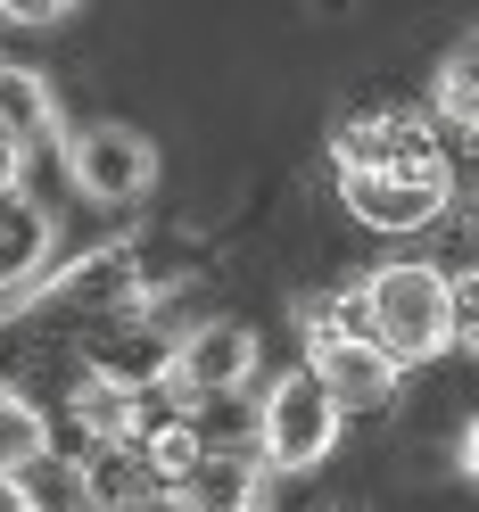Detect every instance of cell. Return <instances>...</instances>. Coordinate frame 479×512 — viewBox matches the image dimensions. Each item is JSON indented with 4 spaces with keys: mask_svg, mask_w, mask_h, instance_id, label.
<instances>
[{
    "mask_svg": "<svg viewBox=\"0 0 479 512\" xmlns=\"http://www.w3.org/2000/svg\"><path fill=\"white\" fill-rule=\"evenodd\" d=\"M215 455V438H207V422L199 413H166L149 438H141V463H149V479H157V496H174L190 471H199Z\"/></svg>",
    "mask_w": 479,
    "mask_h": 512,
    "instance_id": "13",
    "label": "cell"
},
{
    "mask_svg": "<svg viewBox=\"0 0 479 512\" xmlns=\"http://www.w3.org/2000/svg\"><path fill=\"white\" fill-rule=\"evenodd\" d=\"M0 314H9V306H0Z\"/></svg>",
    "mask_w": 479,
    "mask_h": 512,
    "instance_id": "23",
    "label": "cell"
},
{
    "mask_svg": "<svg viewBox=\"0 0 479 512\" xmlns=\"http://www.w3.org/2000/svg\"><path fill=\"white\" fill-rule=\"evenodd\" d=\"M455 463H463V479L479 488V413H471V422H463V438H455Z\"/></svg>",
    "mask_w": 479,
    "mask_h": 512,
    "instance_id": "18",
    "label": "cell"
},
{
    "mask_svg": "<svg viewBox=\"0 0 479 512\" xmlns=\"http://www.w3.org/2000/svg\"><path fill=\"white\" fill-rule=\"evenodd\" d=\"M298 339H306V372L339 397V413H389L405 372L380 356V339L364 331V306H356V281L331 298H306L298 306Z\"/></svg>",
    "mask_w": 479,
    "mask_h": 512,
    "instance_id": "2",
    "label": "cell"
},
{
    "mask_svg": "<svg viewBox=\"0 0 479 512\" xmlns=\"http://www.w3.org/2000/svg\"><path fill=\"white\" fill-rule=\"evenodd\" d=\"M339 438H347V413L306 364L265 380V397H257V463L273 479H314L339 455Z\"/></svg>",
    "mask_w": 479,
    "mask_h": 512,
    "instance_id": "3",
    "label": "cell"
},
{
    "mask_svg": "<svg viewBox=\"0 0 479 512\" xmlns=\"http://www.w3.org/2000/svg\"><path fill=\"white\" fill-rule=\"evenodd\" d=\"M438 141V116L430 108H356L331 124V174H372V166H405V157H430Z\"/></svg>",
    "mask_w": 479,
    "mask_h": 512,
    "instance_id": "7",
    "label": "cell"
},
{
    "mask_svg": "<svg viewBox=\"0 0 479 512\" xmlns=\"http://www.w3.org/2000/svg\"><path fill=\"white\" fill-rule=\"evenodd\" d=\"M67 0H0V25H58Z\"/></svg>",
    "mask_w": 479,
    "mask_h": 512,
    "instance_id": "16",
    "label": "cell"
},
{
    "mask_svg": "<svg viewBox=\"0 0 479 512\" xmlns=\"http://www.w3.org/2000/svg\"><path fill=\"white\" fill-rule=\"evenodd\" d=\"M446 281H455V347H479V256L455 265Z\"/></svg>",
    "mask_w": 479,
    "mask_h": 512,
    "instance_id": "15",
    "label": "cell"
},
{
    "mask_svg": "<svg viewBox=\"0 0 479 512\" xmlns=\"http://www.w3.org/2000/svg\"><path fill=\"white\" fill-rule=\"evenodd\" d=\"M0 124L42 149V141H67V108H58V83L42 67H25V58H0Z\"/></svg>",
    "mask_w": 479,
    "mask_h": 512,
    "instance_id": "10",
    "label": "cell"
},
{
    "mask_svg": "<svg viewBox=\"0 0 479 512\" xmlns=\"http://www.w3.org/2000/svg\"><path fill=\"white\" fill-rule=\"evenodd\" d=\"M149 512H166V504H149Z\"/></svg>",
    "mask_w": 479,
    "mask_h": 512,
    "instance_id": "22",
    "label": "cell"
},
{
    "mask_svg": "<svg viewBox=\"0 0 479 512\" xmlns=\"http://www.w3.org/2000/svg\"><path fill=\"white\" fill-rule=\"evenodd\" d=\"M265 496H273V471L257 463V446H215L166 504H190V512H265Z\"/></svg>",
    "mask_w": 479,
    "mask_h": 512,
    "instance_id": "9",
    "label": "cell"
},
{
    "mask_svg": "<svg viewBox=\"0 0 479 512\" xmlns=\"http://www.w3.org/2000/svg\"><path fill=\"white\" fill-rule=\"evenodd\" d=\"M83 479H91V512H149L166 504L141 463V446H83Z\"/></svg>",
    "mask_w": 479,
    "mask_h": 512,
    "instance_id": "12",
    "label": "cell"
},
{
    "mask_svg": "<svg viewBox=\"0 0 479 512\" xmlns=\"http://www.w3.org/2000/svg\"><path fill=\"white\" fill-rule=\"evenodd\" d=\"M471 240H479V199H471Z\"/></svg>",
    "mask_w": 479,
    "mask_h": 512,
    "instance_id": "19",
    "label": "cell"
},
{
    "mask_svg": "<svg viewBox=\"0 0 479 512\" xmlns=\"http://www.w3.org/2000/svg\"><path fill=\"white\" fill-rule=\"evenodd\" d=\"M356 306H364V331L380 339V356L397 372L455 356V281L430 256H389V265L356 273Z\"/></svg>",
    "mask_w": 479,
    "mask_h": 512,
    "instance_id": "1",
    "label": "cell"
},
{
    "mask_svg": "<svg viewBox=\"0 0 479 512\" xmlns=\"http://www.w3.org/2000/svg\"><path fill=\"white\" fill-rule=\"evenodd\" d=\"M265 364V347H257V323H240V314H207V323H190L174 331L166 347V389L182 413H199V405H223V397H240L248 380H257Z\"/></svg>",
    "mask_w": 479,
    "mask_h": 512,
    "instance_id": "5",
    "label": "cell"
},
{
    "mask_svg": "<svg viewBox=\"0 0 479 512\" xmlns=\"http://www.w3.org/2000/svg\"><path fill=\"white\" fill-rule=\"evenodd\" d=\"M0 397H9V380H0Z\"/></svg>",
    "mask_w": 479,
    "mask_h": 512,
    "instance_id": "21",
    "label": "cell"
},
{
    "mask_svg": "<svg viewBox=\"0 0 479 512\" xmlns=\"http://www.w3.org/2000/svg\"><path fill=\"white\" fill-rule=\"evenodd\" d=\"M58 273V215L42 199H0V306H34V290Z\"/></svg>",
    "mask_w": 479,
    "mask_h": 512,
    "instance_id": "8",
    "label": "cell"
},
{
    "mask_svg": "<svg viewBox=\"0 0 479 512\" xmlns=\"http://www.w3.org/2000/svg\"><path fill=\"white\" fill-rule=\"evenodd\" d=\"M0 496H9V512H91V479H83V455L50 446V455L17 463L0 479Z\"/></svg>",
    "mask_w": 479,
    "mask_h": 512,
    "instance_id": "11",
    "label": "cell"
},
{
    "mask_svg": "<svg viewBox=\"0 0 479 512\" xmlns=\"http://www.w3.org/2000/svg\"><path fill=\"white\" fill-rule=\"evenodd\" d=\"M58 157H67V182L75 199L91 207H141L157 174H166V157H157L149 133H133V124H67V141H58Z\"/></svg>",
    "mask_w": 479,
    "mask_h": 512,
    "instance_id": "6",
    "label": "cell"
},
{
    "mask_svg": "<svg viewBox=\"0 0 479 512\" xmlns=\"http://www.w3.org/2000/svg\"><path fill=\"white\" fill-rule=\"evenodd\" d=\"M166 512H190V504H166Z\"/></svg>",
    "mask_w": 479,
    "mask_h": 512,
    "instance_id": "20",
    "label": "cell"
},
{
    "mask_svg": "<svg viewBox=\"0 0 479 512\" xmlns=\"http://www.w3.org/2000/svg\"><path fill=\"white\" fill-rule=\"evenodd\" d=\"M17 190H25V141L0 124V199H17Z\"/></svg>",
    "mask_w": 479,
    "mask_h": 512,
    "instance_id": "17",
    "label": "cell"
},
{
    "mask_svg": "<svg viewBox=\"0 0 479 512\" xmlns=\"http://www.w3.org/2000/svg\"><path fill=\"white\" fill-rule=\"evenodd\" d=\"M339 207L380 240H413L430 223H446V207H455V157L430 149V157H405V166L339 174Z\"/></svg>",
    "mask_w": 479,
    "mask_h": 512,
    "instance_id": "4",
    "label": "cell"
},
{
    "mask_svg": "<svg viewBox=\"0 0 479 512\" xmlns=\"http://www.w3.org/2000/svg\"><path fill=\"white\" fill-rule=\"evenodd\" d=\"M34 455H50V405L9 389L0 397V479H9L17 463H34Z\"/></svg>",
    "mask_w": 479,
    "mask_h": 512,
    "instance_id": "14",
    "label": "cell"
}]
</instances>
